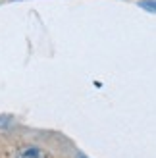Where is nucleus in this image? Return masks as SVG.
Segmentation results:
<instances>
[{
  "label": "nucleus",
  "instance_id": "f03ea898",
  "mask_svg": "<svg viewBox=\"0 0 156 158\" xmlns=\"http://www.w3.org/2000/svg\"><path fill=\"white\" fill-rule=\"evenodd\" d=\"M139 6L145 8V10H149V12H156V0H141Z\"/></svg>",
  "mask_w": 156,
  "mask_h": 158
},
{
  "label": "nucleus",
  "instance_id": "f257e3e1",
  "mask_svg": "<svg viewBox=\"0 0 156 158\" xmlns=\"http://www.w3.org/2000/svg\"><path fill=\"white\" fill-rule=\"evenodd\" d=\"M18 158H48V154L37 147H25L18 152Z\"/></svg>",
  "mask_w": 156,
  "mask_h": 158
}]
</instances>
